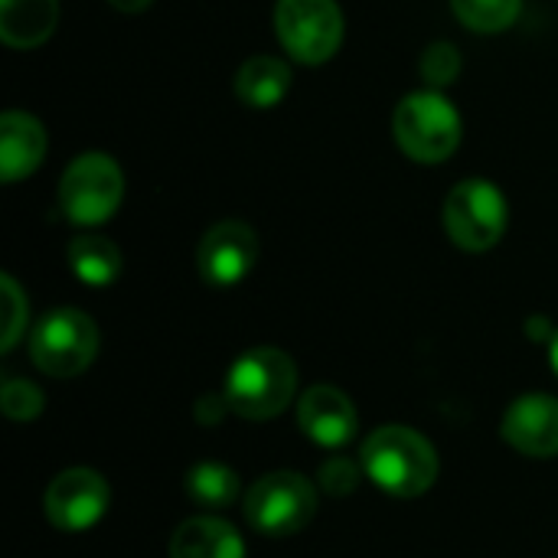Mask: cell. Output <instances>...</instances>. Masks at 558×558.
Here are the masks:
<instances>
[{
	"mask_svg": "<svg viewBox=\"0 0 558 558\" xmlns=\"http://www.w3.org/2000/svg\"><path fill=\"white\" fill-rule=\"evenodd\" d=\"M418 72H422V78H425L432 88L451 85V82L461 75V52H458V46H454V43H432V46L422 52Z\"/></svg>",
	"mask_w": 558,
	"mask_h": 558,
	"instance_id": "44dd1931",
	"label": "cell"
},
{
	"mask_svg": "<svg viewBox=\"0 0 558 558\" xmlns=\"http://www.w3.org/2000/svg\"><path fill=\"white\" fill-rule=\"evenodd\" d=\"M170 558H245V543L219 517H193L170 536Z\"/></svg>",
	"mask_w": 558,
	"mask_h": 558,
	"instance_id": "5bb4252c",
	"label": "cell"
},
{
	"mask_svg": "<svg viewBox=\"0 0 558 558\" xmlns=\"http://www.w3.org/2000/svg\"><path fill=\"white\" fill-rule=\"evenodd\" d=\"M0 294H3V333H0V350H13L16 340L26 330V294L20 291V284L3 275L0 278Z\"/></svg>",
	"mask_w": 558,
	"mask_h": 558,
	"instance_id": "7402d4cb",
	"label": "cell"
},
{
	"mask_svg": "<svg viewBox=\"0 0 558 558\" xmlns=\"http://www.w3.org/2000/svg\"><path fill=\"white\" fill-rule=\"evenodd\" d=\"M98 356V327L78 307L49 311L29 333V360L52 379H72Z\"/></svg>",
	"mask_w": 558,
	"mask_h": 558,
	"instance_id": "5b68a950",
	"label": "cell"
},
{
	"mask_svg": "<svg viewBox=\"0 0 558 558\" xmlns=\"http://www.w3.org/2000/svg\"><path fill=\"white\" fill-rule=\"evenodd\" d=\"M124 199V173L108 154L75 157L59 180V209L75 226L108 222Z\"/></svg>",
	"mask_w": 558,
	"mask_h": 558,
	"instance_id": "8992f818",
	"label": "cell"
},
{
	"mask_svg": "<svg viewBox=\"0 0 558 558\" xmlns=\"http://www.w3.org/2000/svg\"><path fill=\"white\" fill-rule=\"evenodd\" d=\"M226 412H232L226 396H203L199 405H196V422L199 425H219Z\"/></svg>",
	"mask_w": 558,
	"mask_h": 558,
	"instance_id": "cb8c5ba5",
	"label": "cell"
},
{
	"mask_svg": "<svg viewBox=\"0 0 558 558\" xmlns=\"http://www.w3.org/2000/svg\"><path fill=\"white\" fill-rule=\"evenodd\" d=\"M504 441L526 458H558V399L533 392L517 399L504 415Z\"/></svg>",
	"mask_w": 558,
	"mask_h": 558,
	"instance_id": "7c38bea8",
	"label": "cell"
},
{
	"mask_svg": "<svg viewBox=\"0 0 558 558\" xmlns=\"http://www.w3.org/2000/svg\"><path fill=\"white\" fill-rule=\"evenodd\" d=\"M258 255H262V242H258L255 229L245 222L226 219V222H216L213 229H206L199 252H196V265H199V275L206 284L232 288L248 278Z\"/></svg>",
	"mask_w": 558,
	"mask_h": 558,
	"instance_id": "30bf717a",
	"label": "cell"
},
{
	"mask_svg": "<svg viewBox=\"0 0 558 558\" xmlns=\"http://www.w3.org/2000/svg\"><path fill=\"white\" fill-rule=\"evenodd\" d=\"M301 432L320 448H343L360 432L356 405L337 386H311L298 402Z\"/></svg>",
	"mask_w": 558,
	"mask_h": 558,
	"instance_id": "8fae6325",
	"label": "cell"
},
{
	"mask_svg": "<svg viewBox=\"0 0 558 558\" xmlns=\"http://www.w3.org/2000/svg\"><path fill=\"white\" fill-rule=\"evenodd\" d=\"M549 360H553V369H556L558 376V330L553 333V340H549Z\"/></svg>",
	"mask_w": 558,
	"mask_h": 558,
	"instance_id": "484cf974",
	"label": "cell"
},
{
	"mask_svg": "<svg viewBox=\"0 0 558 558\" xmlns=\"http://www.w3.org/2000/svg\"><path fill=\"white\" fill-rule=\"evenodd\" d=\"M121 265H124V258H121L118 245L98 232H85L69 242V268L88 288L114 284L121 275Z\"/></svg>",
	"mask_w": 558,
	"mask_h": 558,
	"instance_id": "e0dca14e",
	"label": "cell"
},
{
	"mask_svg": "<svg viewBox=\"0 0 558 558\" xmlns=\"http://www.w3.org/2000/svg\"><path fill=\"white\" fill-rule=\"evenodd\" d=\"M291 92V69L278 56H252L235 72V95L248 108H275Z\"/></svg>",
	"mask_w": 558,
	"mask_h": 558,
	"instance_id": "2e32d148",
	"label": "cell"
},
{
	"mask_svg": "<svg viewBox=\"0 0 558 558\" xmlns=\"http://www.w3.org/2000/svg\"><path fill=\"white\" fill-rule=\"evenodd\" d=\"M392 134L402 154L415 163H441L461 144V114L435 88L412 92L392 114Z\"/></svg>",
	"mask_w": 558,
	"mask_h": 558,
	"instance_id": "3957f363",
	"label": "cell"
},
{
	"mask_svg": "<svg viewBox=\"0 0 558 558\" xmlns=\"http://www.w3.org/2000/svg\"><path fill=\"white\" fill-rule=\"evenodd\" d=\"M298 392V366L278 347L245 350L226 376V402L239 418H278Z\"/></svg>",
	"mask_w": 558,
	"mask_h": 558,
	"instance_id": "7a4b0ae2",
	"label": "cell"
},
{
	"mask_svg": "<svg viewBox=\"0 0 558 558\" xmlns=\"http://www.w3.org/2000/svg\"><path fill=\"white\" fill-rule=\"evenodd\" d=\"M363 474L383 490L399 500L422 497L438 481V451L425 435L405 425H383L376 428L360 454Z\"/></svg>",
	"mask_w": 558,
	"mask_h": 558,
	"instance_id": "6da1fadb",
	"label": "cell"
},
{
	"mask_svg": "<svg viewBox=\"0 0 558 558\" xmlns=\"http://www.w3.org/2000/svg\"><path fill=\"white\" fill-rule=\"evenodd\" d=\"M114 10H121V13H141V10H147L154 0H108Z\"/></svg>",
	"mask_w": 558,
	"mask_h": 558,
	"instance_id": "d4e9b609",
	"label": "cell"
},
{
	"mask_svg": "<svg viewBox=\"0 0 558 558\" xmlns=\"http://www.w3.org/2000/svg\"><path fill=\"white\" fill-rule=\"evenodd\" d=\"M186 497L196 504V507H206V510H226L235 504L239 497V474L219 461H203L196 468H190L186 481Z\"/></svg>",
	"mask_w": 558,
	"mask_h": 558,
	"instance_id": "ac0fdd59",
	"label": "cell"
},
{
	"mask_svg": "<svg viewBox=\"0 0 558 558\" xmlns=\"http://www.w3.org/2000/svg\"><path fill=\"white\" fill-rule=\"evenodd\" d=\"M111 490L108 481L92 468H69L43 494L46 520L62 533H82L95 526L108 510Z\"/></svg>",
	"mask_w": 558,
	"mask_h": 558,
	"instance_id": "9c48e42d",
	"label": "cell"
},
{
	"mask_svg": "<svg viewBox=\"0 0 558 558\" xmlns=\"http://www.w3.org/2000/svg\"><path fill=\"white\" fill-rule=\"evenodd\" d=\"M363 464H353L350 458H327L317 471V487L330 497H350L360 487Z\"/></svg>",
	"mask_w": 558,
	"mask_h": 558,
	"instance_id": "603a6c76",
	"label": "cell"
},
{
	"mask_svg": "<svg viewBox=\"0 0 558 558\" xmlns=\"http://www.w3.org/2000/svg\"><path fill=\"white\" fill-rule=\"evenodd\" d=\"M242 513L255 533L271 539L301 533L317 513V487L298 471H275L255 481L242 500Z\"/></svg>",
	"mask_w": 558,
	"mask_h": 558,
	"instance_id": "277c9868",
	"label": "cell"
},
{
	"mask_svg": "<svg viewBox=\"0 0 558 558\" xmlns=\"http://www.w3.org/2000/svg\"><path fill=\"white\" fill-rule=\"evenodd\" d=\"M43 405H46V399H43L39 386H33L26 379H16V376L3 379V386H0V409H3L7 418L29 422V418H36L43 412Z\"/></svg>",
	"mask_w": 558,
	"mask_h": 558,
	"instance_id": "ffe728a7",
	"label": "cell"
},
{
	"mask_svg": "<svg viewBox=\"0 0 558 558\" xmlns=\"http://www.w3.org/2000/svg\"><path fill=\"white\" fill-rule=\"evenodd\" d=\"M59 20V0H0V39L10 49L43 46Z\"/></svg>",
	"mask_w": 558,
	"mask_h": 558,
	"instance_id": "9a60e30c",
	"label": "cell"
},
{
	"mask_svg": "<svg viewBox=\"0 0 558 558\" xmlns=\"http://www.w3.org/2000/svg\"><path fill=\"white\" fill-rule=\"evenodd\" d=\"M451 10L474 33H504L517 23L523 0H451Z\"/></svg>",
	"mask_w": 558,
	"mask_h": 558,
	"instance_id": "d6986e66",
	"label": "cell"
},
{
	"mask_svg": "<svg viewBox=\"0 0 558 558\" xmlns=\"http://www.w3.org/2000/svg\"><path fill=\"white\" fill-rule=\"evenodd\" d=\"M275 29L291 59L320 65L343 43V10L337 0H278Z\"/></svg>",
	"mask_w": 558,
	"mask_h": 558,
	"instance_id": "ba28073f",
	"label": "cell"
},
{
	"mask_svg": "<svg viewBox=\"0 0 558 558\" xmlns=\"http://www.w3.org/2000/svg\"><path fill=\"white\" fill-rule=\"evenodd\" d=\"M441 219L458 248L487 252L507 232V196L490 180H464L448 193Z\"/></svg>",
	"mask_w": 558,
	"mask_h": 558,
	"instance_id": "52a82bcc",
	"label": "cell"
},
{
	"mask_svg": "<svg viewBox=\"0 0 558 558\" xmlns=\"http://www.w3.org/2000/svg\"><path fill=\"white\" fill-rule=\"evenodd\" d=\"M46 157V131L26 111H7L0 118V177L16 183L29 177Z\"/></svg>",
	"mask_w": 558,
	"mask_h": 558,
	"instance_id": "4fadbf2b",
	"label": "cell"
}]
</instances>
